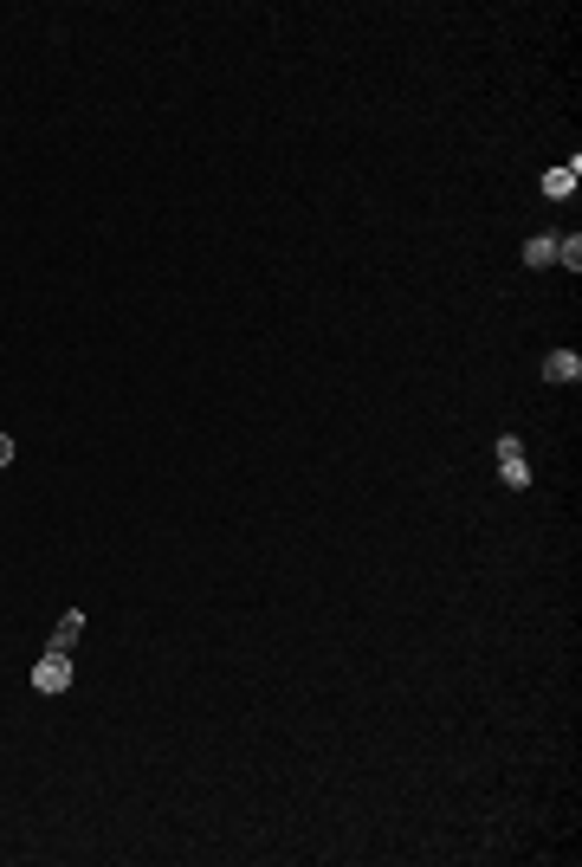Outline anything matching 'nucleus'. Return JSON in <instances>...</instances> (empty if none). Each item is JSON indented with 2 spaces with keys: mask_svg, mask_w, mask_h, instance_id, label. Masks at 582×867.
I'll use <instances>...</instances> for the list:
<instances>
[{
  "mask_svg": "<svg viewBox=\"0 0 582 867\" xmlns=\"http://www.w3.org/2000/svg\"><path fill=\"white\" fill-rule=\"evenodd\" d=\"M557 266L563 272H582V240L570 233V240H557Z\"/></svg>",
  "mask_w": 582,
  "mask_h": 867,
  "instance_id": "nucleus-7",
  "label": "nucleus"
},
{
  "mask_svg": "<svg viewBox=\"0 0 582 867\" xmlns=\"http://www.w3.org/2000/svg\"><path fill=\"white\" fill-rule=\"evenodd\" d=\"M524 266H557V240H550V233H537V240L524 246Z\"/></svg>",
  "mask_w": 582,
  "mask_h": 867,
  "instance_id": "nucleus-6",
  "label": "nucleus"
},
{
  "mask_svg": "<svg viewBox=\"0 0 582 867\" xmlns=\"http://www.w3.org/2000/svg\"><path fill=\"white\" fill-rule=\"evenodd\" d=\"M33 693H72V654H52L33 667Z\"/></svg>",
  "mask_w": 582,
  "mask_h": 867,
  "instance_id": "nucleus-2",
  "label": "nucleus"
},
{
  "mask_svg": "<svg viewBox=\"0 0 582 867\" xmlns=\"http://www.w3.org/2000/svg\"><path fill=\"white\" fill-rule=\"evenodd\" d=\"M498 479H505V486H531V460H524V447H518V434H498Z\"/></svg>",
  "mask_w": 582,
  "mask_h": 867,
  "instance_id": "nucleus-1",
  "label": "nucleus"
},
{
  "mask_svg": "<svg viewBox=\"0 0 582 867\" xmlns=\"http://www.w3.org/2000/svg\"><path fill=\"white\" fill-rule=\"evenodd\" d=\"M13 453H20V447H13V434H0V466H13Z\"/></svg>",
  "mask_w": 582,
  "mask_h": 867,
  "instance_id": "nucleus-8",
  "label": "nucleus"
},
{
  "mask_svg": "<svg viewBox=\"0 0 582 867\" xmlns=\"http://www.w3.org/2000/svg\"><path fill=\"white\" fill-rule=\"evenodd\" d=\"M576 376H582V356H576V350H550V356H544V382H557V389H570Z\"/></svg>",
  "mask_w": 582,
  "mask_h": 867,
  "instance_id": "nucleus-3",
  "label": "nucleus"
},
{
  "mask_svg": "<svg viewBox=\"0 0 582 867\" xmlns=\"http://www.w3.org/2000/svg\"><path fill=\"white\" fill-rule=\"evenodd\" d=\"M576 195V162H563V169H544V201H570Z\"/></svg>",
  "mask_w": 582,
  "mask_h": 867,
  "instance_id": "nucleus-5",
  "label": "nucleus"
},
{
  "mask_svg": "<svg viewBox=\"0 0 582 867\" xmlns=\"http://www.w3.org/2000/svg\"><path fill=\"white\" fill-rule=\"evenodd\" d=\"M78 635H85V615L65 609V615H59V628H52V654H72V648H78Z\"/></svg>",
  "mask_w": 582,
  "mask_h": 867,
  "instance_id": "nucleus-4",
  "label": "nucleus"
}]
</instances>
